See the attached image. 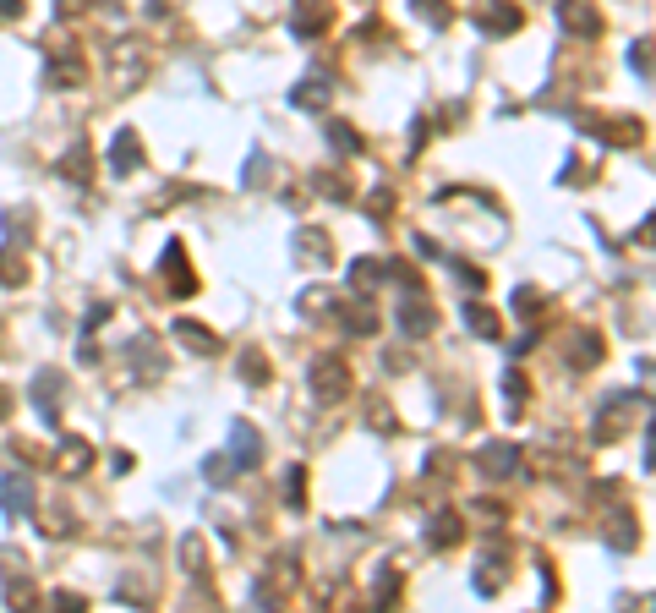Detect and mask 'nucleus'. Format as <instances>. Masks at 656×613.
I'll list each match as a JSON object with an SVG mask.
<instances>
[{"mask_svg": "<svg viewBox=\"0 0 656 613\" xmlns=\"http://www.w3.org/2000/svg\"><path fill=\"white\" fill-rule=\"evenodd\" d=\"M312 395H318L323 406H339V400L350 395V367L339 362V356H318V362H312Z\"/></svg>", "mask_w": 656, "mask_h": 613, "instance_id": "f257e3e1", "label": "nucleus"}, {"mask_svg": "<svg viewBox=\"0 0 656 613\" xmlns=\"http://www.w3.org/2000/svg\"><path fill=\"white\" fill-rule=\"evenodd\" d=\"M558 28L574 33V39H596L602 33V11L591 0H558Z\"/></svg>", "mask_w": 656, "mask_h": 613, "instance_id": "f03ea898", "label": "nucleus"}, {"mask_svg": "<svg viewBox=\"0 0 656 613\" xmlns=\"http://www.w3.org/2000/svg\"><path fill=\"white\" fill-rule=\"evenodd\" d=\"M514 466H520V449H514V444H503V438L482 444V455H476V471H482L487 482H503Z\"/></svg>", "mask_w": 656, "mask_h": 613, "instance_id": "7ed1b4c3", "label": "nucleus"}, {"mask_svg": "<svg viewBox=\"0 0 656 613\" xmlns=\"http://www.w3.org/2000/svg\"><path fill=\"white\" fill-rule=\"evenodd\" d=\"M132 170H143V143H137L132 126H121L110 143V176H132Z\"/></svg>", "mask_w": 656, "mask_h": 613, "instance_id": "20e7f679", "label": "nucleus"}, {"mask_svg": "<svg viewBox=\"0 0 656 613\" xmlns=\"http://www.w3.org/2000/svg\"><path fill=\"white\" fill-rule=\"evenodd\" d=\"M159 269H164V285H170L175 296H192V291H197L192 269H186V247H181V241H170V247H164Z\"/></svg>", "mask_w": 656, "mask_h": 613, "instance_id": "39448f33", "label": "nucleus"}, {"mask_svg": "<svg viewBox=\"0 0 656 613\" xmlns=\"http://www.w3.org/2000/svg\"><path fill=\"white\" fill-rule=\"evenodd\" d=\"M230 460H236V471H252L257 460H263V438H257L252 422H236V427H230Z\"/></svg>", "mask_w": 656, "mask_h": 613, "instance_id": "423d86ee", "label": "nucleus"}, {"mask_svg": "<svg viewBox=\"0 0 656 613\" xmlns=\"http://www.w3.org/2000/svg\"><path fill=\"white\" fill-rule=\"evenodd\" d=\"M328 99H334V83L328 77H301L296 88H290V110H328Z\"/></svg>", "mask_w": 656, "mask_h": 613, "instance_id": "0eeeda50", "label": "nucleus"}, {"mask_svg": "<svg viewBox=\"0 0 656 613\" xmlns=\"http://www.w3.org/2000/svg\"><path fill=\"white\" fill-rule=\"evenodd\" d=\"M0 510L11 520H28L33 515V482L28 477H0Z\"/></svg>", "mask_w": 656, "mask_h": 613, "instance_id": "6e6552de", "label": "nucleus"}, {"mask_svg": "<svg viewBox=\"0 0 656 613\" xmlns=\"http://www.w3.org/2000/svg\"><path fill=\"white\" fill-rule=\"evenodd\" d=\"M296 258H301V263H334V241H328V230L301 225V230H296Z\"/></svg>", "mask_w": 656, "mask_h": 613, "instance_id": "1a4fd4ad", "label": "nucleus"}, {"mask_svg": "<svg viewBox=\"0 0 656 613\" xmlns=\"http://www.w3.org/2000/svg\"><path fill=\"white\" fill-rule=\"evenodd\" d=\"M55 389H61V373H55V367H44V373L33 378V406H39L44 427H61V411H55Z\"/></svg>", "mask_w": 656, "mask_h": 613, "instance_id": "9d476101", "label": "nucleus"}, {"mask_svg": "<svg viewBox=\"0 0 656 613\" xmlns=\"http://www.w3.org/2000/svg\"><path fill=\"white\" fill-rule=\"evenodd\" d=\"M400 329L410 334V340H416V334H432V329H438V312L427 307V296H410V302L400 307Z\"/></svg>", "mask_w": 656, "mask_h": 613, "instance_id": "9b49d317", "label": "nucleus"}, {"mask_svg": "<svg viewBox=\"0 0 656 613\" xmlns=\"http://www.w3.org/2000/svg\"><path fill=\"white\" fill-rule=\"evenodd\" d=\"M602 542H607V548H618V553H629V548L640 542L635 515H607V520H602Z\"/></svg>", "mask_w": 656, "mask_h": 613, "instance_id": "f8f14e48", "label": "nucleus"}, {"mask_svg": "<svg viewBox=\"0 0 656 613\" xmlns=\"http://www.w3.org/2000/svg\"><path fill=\"white\" fill-rule=\"evenodd\" d=\"M175 340H186V351H197V356H219V334L203 329V323H192V318L175 323Z\"/></svg>", "mask_w": 656, "mask_h": 613, "instance_id": "ddd939ff", "label": "nucleus"}, {"mask_svg": "<svg viewBox=\"0 0 656 613\" xmlns=\"http://www.w3.org/2000/svg\"><path fill=\"white\" fill-rule=\"evenodd\" d=\"M520 6H503V0H492V6L482 11V33H492V39H498V33H520Z\"/></svg>", "mask_w": 656, "mask_h": 613, "instance_id": "4468645a", "label": "nucleus"}, {"mask_svg": "<svg viewBox=\"0 0 656 613\" xmlns=\"http://www.w3.org/2000/svg\"><path fill=\"white\" fill-rule=\"evenodd\" d=\"M465 537V526H460V515H432V526H427V548H454V542Z\"/></svg>", "mask_w": 656, "mask_h": 613, "instance_id": "2eb2a0df", "label": "nucleus"}, {"mask_svg": "<svg viewBox=\"0 0 656 613\" xmlns=\"http://www.w3.org/2000/svg\"><path fill=\"white\" fill-rule=\"evenodd\" d=\"M44 83H50V88H77V83H82V61H77V55H66V61H61V55H50V72H44Z\"/></svg>", "mask_w": 656, "mask_h": 613, "instance_id": "dca6fc26", "label": "nucleus"}, {"mask_svg": "<svg viewBox=\"0 0 656 613\" xmlns=\"http://www.w3.org/2000/svg\"><path fill=\"white\" fill-rule=\"evenodd\" d=\"M61 466L72 471V477H82V471L93 466V444H88V438H66V444H61Z\"/></svg>", "mask_w": 656, "mask_h": 613, "instance_id": "f3484780", "label": "nucleus"}, {"mask_svg": "<svg viewBox=\"0 0 656 613\" xmlns=\"http://www.w3.org/2000/svg\"><path fill=\"white\" fill-rule=\"evenodd\" d=\"M383 274H389V263H383V258H356V263H350V285H356V291H372Z\"/></svg>", "mask_w": 656, "mask_h": 613, "instance_id": "a211bd4d", "label": "nucleus"}, {"mask_svg": "<svg viewBox=\"0 0 656 613\" xmlns=\"http://www.w3.org/2000/svg\"><path fill=\"white\" fill-rule=\"evenodd\" d=\"M339 323H345V334H378V312H372L367 302L345 307V312H339Z\"/></svg>", "mask_w": 656, "mask_h": 613, "instance_id": "6ab92c4d", "label": "nucleus"}, {"mask_svg": "<svg viewBox=\"0 0 656 613\" xmlns=\"http://www.w3.org/2000/svg\"><path fill=\"white\" fill-rule=\"evenodd\" d=\"M460 312H465V323H471V329H476V334H482V340H498V334H503V323H498V318H492V312H487L482 302H465Z\"/></svg>", "mask_w": 656, "mask_h": 613, "instance_id": "aec40b11", "label": "nucleus"}, {"mask_svg": "<svg viewBox=\"0 0 656 613\" xmlns=\"http://www.w3.org/2000/svg\"><path fill=\"white\" fill-rule=\"evenodd\" d=\"M410 11H416L421 22H432V28H449V0H410Z\"/></svg>", "mask_w": 656, "mask_h": 613, "instance_id": "412c9836", "label": "nucleus"}, {"mask_svg": "<svg viewBox=\"0 0 656 613\" xmlns=\"http://www.w3.org/2000/svg\"><path fill=\"white\" fill-rule=\"evenodd\" d=\"M230 477H236V460H230V455H214V460H203V482H208V488H225Z\"/></svg>", "mask_w": 656, "mask_h": 613, "instance_id": "4be33fe9", "label": "nucleus"}, {"mask_svg": "<svg viewBox=\"0 0 656 613\" xmlns=\"http://www.w3.org/2000/svg\"><path fill=\"white\" fill-rule=\"evenodd\" d=\"M279 493H285V504H290V510H301V504H307V471H301V466H290V471H285V488H279Z\"/></svg>", "mask_w": 656, "mask_h": 613, "instance_id": "5701e85b", "label": "nucleus"}, {"mask_svg": "<svg viewBox=\"0 0 656 613\" xmlns=\"http://www.w3.org/2000/svg\"><path fill=\"white\" fill-rule=\"evenodd\" d=\"M569 362H574V367H585V362H602V340H596V334H574V351H569Z\"/></svg>", "mask_w": 656, "mask_h": 613, "instance_id": "b1692460", "label": "nucleus"}, {"mask_svg": "<svg viewBox=\"0 0 656 613\" xmlns=\"http://www.w3.org/2000/svg\"><path fill=\"white\" fill-rule=\"evenodd\" d=\"M61 176H72V181H88V143H82V137L72 143V154L61 159Z\"/></svg>", "mask_w": 656, "mask_h": 613, "instance_id": "393cba45", "label": "nucleus"}, {"mask_svg": "<svg viewBox=\"0 0 656 613\" xmlns=\"http://www.w3.org/2000/svg\"><path fill=\"white\" fill-rule=\"evenodd\" d=\"M323 132H328V143H334V148H339V154H361V137H356V132H350V126H345V121H328V126H323Z\"/></svg>", "mask_w": 656, "mask_h": 613, "instance_id": "a878e982", "label": "nucleus"}, {"mask_svg": "<svg viewBox=\"0 0 656 613\" xmlns=\"http://www.w3.org/2000/svg\"><path fill=\"white\" fill-rule=\"evenodd\" d=\"M241 373H246V384L263 389V384H268V362H263V351H241Z\"/></svg>", "mask_w": 656, "mask_h": 613, "instance_id": "bb28decb", "label": "nucleus"}, {"mask_svg": "<svg viewBox=\"0 0 656 613\" xmlns=\"http://www.w3.org/2000/svg\"><path fill=\"white\" fill-rule=\"evenodd\" d=\"M22 280H28V263L17 252H0V285H22Z\"/></svg>", "mask_w": 656, "mask_h": 613, "instance_id": "cd10ccee", "label": "nucleus"}, {"mask_svg": "<svg viewBox=\"0 0 656 613\" xmlns=\"http://www.w3.org/2000/svg\"><path fill=\"white\" fill-rule=\"evenodd\" d=\"M301 312H307V318H323V312H334V296H328L323 285H312V291L301 296Z\"/></svg>", "mask_w": 656, "mask_h": 613, "instance_id": "c85d7f7f", "label": "nucleus"}, {"mask_svg": "<svg viewBox=\"0 0 656 613\" xmlns=\"http://www.w3.org/2000/svg\"><path fill=\"white\" fill-rule=\"evenodd\" d=\"M514 312H520V318H536V312H542V296H536V285H520V291H514Z\"/></svg>", "mask_w": 656, "mask_h": 613, "instance_id": "c756f323", "label": "nucleus"}, {"mask_svg": "<svg viewBox=\"0 0 656 613\" xmlns=\"http://www.w3.org/2000/svg\"><path fill=\"white\" fill-rule=\"evenodd\" d=\"M503 389H509V411H520V406H525V395H531L525 373H509V378H503Z\"/></svg>", "mask_w": 656, "mask_h": 613, "instance_id": "7c9ffc66", "label": "nucleus"}, {"mask_svg": "<svg viewBox=\"0 0 656 613\" xmlns=\"http://www.w3.org/2000/svg\"><path fill=\"white\" fill-rule=\"evenodd\" d=\"M181 564H186V570H203V542H197V537H181Z\"/></svg>", "mask_w": 656, "mask_h": 613, "instance_id": "2f4dec72", "label": "nucleus"}, {"mask_svg": "<svg viewBox=\"0 0 656 613\" xmlns=\"http://www.w3.org/2000/svg\"><path fill=\"white\" fill-rule=\"evenodd\" d=\"M629 66H635V77H640V83L651 77V44H646V39H640L635 50H629Z\"/></svg>", "mask_w": 656, "mask_h": 613, "instance_id": "473e14b6", "label": "nucleus"}, {"mask_svg": "<svg viewBox=\"0 0 656 613\" xmlns=\"http://www.w3.org/2000/svg\"><path fill=\"white\" fill-rule=\"evenodd\" d=\"M394 597H400V575L383 570V575H378V603H383V608H394Z\"/></svg>", "mask_w": 656, "mask_h": 613, "instance_id": "72a5a7b5", "label": "nucleus"}, {"mask_svg": "<svg viewBox=\"0 0 656 613\" xmlns=\"http://www.w3.org/2000/svg\"><path fill=\"white\" fill-rule=\"evenodd\" d=\"M318 192H328V198L345 203V198H350V181H345V176H318Z\"/></svg>", "mask_w": 656, "mask_h": 613, "instance_id": "f704fd0d", "label": "nucleus"}, {"mask_svg": "<svg viewBox=\"0 0 656 613\" xmlns=\"http://www.w3.org/2000/svg\"><path fill=\"white\" fill-rule=\"evenodd\" d=\"M263 181H268V159L252 154V165H246V187H263Z\"/></svg>", "mask_w": 656, "mask_h": 613, "instance_id": "c9c22d12", "label": "nucleus"}, {"mask_svg": "<svg viewBox=\"0 0 656 613\" xmlns=\"http://www.w3.org/2000/svg\"><path fill=\"white\" fill-rule=\"evenodd\" d=\"M11 416V389H0V422Z\"/></svg>", "mask_w": 656, "mask_h": 613, "instance_id": "e433bc0d", "label": "nucleus"}]
</instances>
